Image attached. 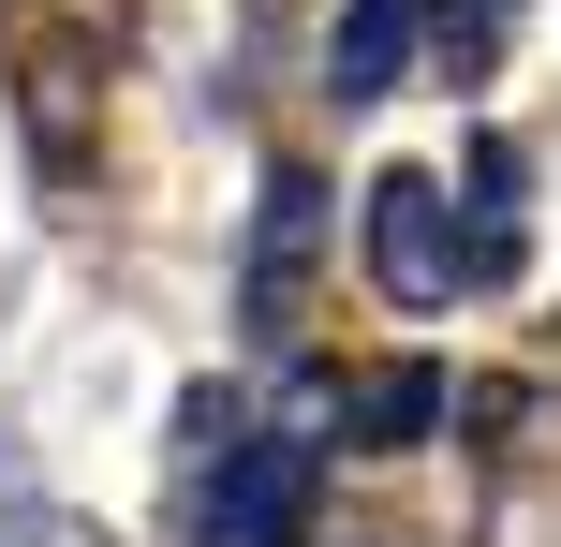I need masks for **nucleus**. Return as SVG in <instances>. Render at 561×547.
Listing matches in <instances>:
<instances>
[{"instance_id": "20e7f679", "label": "nucleus", "mask_w": 561, "mask_h": 547, "mask_svg": "<svg viewBox=\"0 0 561 547\" xmlns=\"http://www.w3.org/2000/svg\"><path fill=\"white\" fill-rule=\"evenodd\" d=\"M414 30H428V0H340V30H325V89H340V104H385V89L414 75Z\"/></svg>"}, {"instance_id": "7ed1b4c3", "label": "nucleus", "mask_w": 561, "mask_h": 547, "mask_svg": "<svg viewBox=\"0 0 561 547\" xmlns=\"http://www.w3.org/2000/svg\"><path fill=\"white\" fill-rule=\"evenodd\" d=\"M310 266H325V178L280 163V178H266V207H252V266H237V326H252V341H296Z\"/></svg>"}, {"instance_id": "f257e3e1", "label": "nucleus", "mask_w": 561, "mask_h": 547, "mask_svg": "<svg viewBox=\"0 0 561 547\" xmlns=\"http://www.w3.org/2000/svg\"><path fill=\"white\" fill-rule=\"evenodd\" d=\"M193 474V547H296L310 533V430H222L207 459H178Z\"/></svg>"}, {"instance_id": "39448f33", "label": "nucleus", "mask_w": 561, "mask_h": 547, "mask_svg": "<svg viewBox=\"0 0 561 547\" xmlns=\"http://www.w3.org/2000/svg\"><path fill=\"white\" fill-rule=\"evenodd\" d=\"M428 430H444V371H428V355H385V371L340 385V444H385L399 459V444H428Z\"/></svg>"}, {"instance_id": "423d86ee", "label": "nucleus", "mask_w": 561, "mask_h": 547, "mask_svg": "<svg viewBox=\"0 0 561 547\" xmlns=\"http://www.w3.org/2000/svg\"><path fill=\"white\" fill-rule=\"evenodd\" d=\"M503 30H517V0H444V75L473 89V75H488V45H503Z\"/></svg>"}, {"instance_id": "f03ea898", "label": "nucleus", "mask_w": 561, "mask_h": 547, "mask_svg": "<svg viewBox=\"0 0 561 547\" xmlns=\"http://www.w3.org/2000/svg\"><path fill=\"white\" fill-rule=\"evenodd\" d=\"M369 282L399 296V311H444L458 282H473V237H458V193L428 163H385L369 178Z\"/></svg>"}]
</instances>
